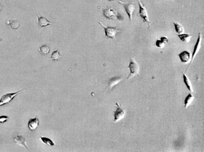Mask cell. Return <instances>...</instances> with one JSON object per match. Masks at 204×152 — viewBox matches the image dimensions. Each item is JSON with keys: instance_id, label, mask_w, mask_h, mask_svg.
<instances>
[{"instance_id": "6da1fadb", "label": "cell", "mask_w": 204, "mask_h": 152, "mask_svg": "<svg viewBox=\"0 0 204 152\" xmlns=\"http://www.w3.org/2000/svg\"><path fill=\"white\" fill-rule=\"evenodd\" d=\"M138 3L139 7V16L143 19L144 23H147L148 25V28L150 29L152 23L150 22L147 11L145 6L141 3L140 1L138 0Z\"/></svg>"}, {"instance_id": "7a4b0ae2", "label": "cell", "mask_w": 204, "mask_h": 152, "mask_svg": "<svg viewBox=\"0 0 204 152\" xmlns=\"http://www.w3.org/2000/svg\"><path fill=\"white\" fill-rule=\"evenodd\" d=\"M119 3L124 6L130 20L132 21V15L135 9V4L132 2L122 1H119Z\"/></svg>"}, {"instance_id": "3957f363", "label": "cell", "mask_w": 204, "mask_h": 152, "mask_svg": "<svg viewBox=\"0 0 204 152\" xmlns=\"http://www.w3.org/2000/svg\"><path fill=\"white\" fill-rule=\"evenodd\" d=\"M25 89H23L15 93H8L2 96L0 99V107L9 103L19 93H21Z\"/></svg>"}, {"instance_id": "277c9868", "label": "cell", "mask_w": 204, "mask_h": 152, "mask_svg": "<svg viewBox=\"0 0 204 152\" xmlns=\"http://www.w3.org/2000/svg\"><path fill=\"white\" fill-rule=\"evenodd\" d=\"M128 68H129L130 72L129 75L128 76L127 79H129L130 78L134 77L136 75H139L140 69L138 63L133 58H131L129 63V65Z\"/></svg>"}, {"instance_id": "5b68a950", "label": "cell", "mask_w": 204, "mask_h": 152, "mask_svg": "<svg viewBox=\"0 0 204 152\" xmlns=\"http://www.w3.org/2000/svg\"><path fill=\"white\" fill-rule=\"evenodd\" d=\"M99 23L104 28L105 35L107 37L112 39H116V36L118 33L120 32V31L116 27H107L101 22H99Z\"/></svg>"}, {"instance_id": "8992f818", "label": "cell", "mask_w": 204, "mask_h": 152, "mask_svg": "<svg viewBox=\"0 0 204 152\" xmlns=\"http://www.w3.org/2000/svg\"><path fill=\"white\" fill-rule=\"evenodd\" d=\"M104 15L106 18L109 19H120V15L112 7L108 6L103 9Z\"/></svg>"}, {"instance_id": "52a82bcc", "label": "cell", "mask_w": 204, "mask_h": 152, "mask_svg": "<svg viewBox=\"0 0 204 152\" xmlns=\"http://www.w3.org/2000/svg\"><path fill=\"white\" fill-rule=\"evenodd\" d=\"M202 40V38L201 33H198L197 42H196V45H195V46H194L192 54L191 59L190 63L189 66H188V68H187V69H188L192 63L193 62V61L194 60V58H195L196 56H197V54L198 53V52L200 50V47H201Z\"/></svg>"}, {"instance_id": "ba28073f", "label": "cell", "mask_w": 204, "mask_h": 152, "mask_svg": "<svg viewBox=\"0 0 204 152\" xmlns=\"http://www.w3.org/2000/svg\"><path fill=\"white\" fill-rule=\"evenodd\" d=\"M116 109L114 112V122H117L121 121L122 119L124 118L125 115V111L119 103H116Z\"/></svg>"}, {"instance_id": "9c48e42d", "label": "cell", "mask_w": 204, "mask_h": 152, "mask_svg": "<svg viewBox=\"0 0 204 152\" xmlns=\"http://www.w3.org/2000/svg\"><path fill=\"white\" fill-rule=\"evenodd\" d=\"M179 57L181 61L184 63H187L191 58V55L189 52L187 50L184 51L178 54Z\"/></svg>"}, {"instance_id": "30bf717a", "label": "cell", "mask_w": 204, "mask_h": 152, "mask_svg": "<svg viewBox=\"0 0 204 152\" xmlns=\"http://www.w3.org/2000/svg\"><path fill=\"white\" fill-rule=\"evenodd\" d=\"M39 121L37 117L31 119L28 122V126L31 131H34L37 129L39 126Z\"/></svg>"}, {"instance_id": "8fae6325", "label": "cell", "mask_w": 204, "mask_h": 152, "mask_svg": "<svg viewBox=\"0 0 204 152\" xmlns=\"http://www.w3.org/2000/svg\"><path fill=\"white\" fill-rule=\"evenodd\" d=\"M14 139L16 144L21 146H24L26 149L28 150L26 144V140L25 137H23L22 135H16L14 137Z\"/></svg>"}, {"instance_id": "7c38bea8", "label": "cell", "mask_w": 204, "mask_h": 152, "mask_svg": "<svg viewBox=\"0 0 204 152\" xmlns=\"http://www.w3.org/2000/svg\"><path fill=\"white\" fill-rule=\"evenodd\" d=\"M38 18V25L40 27H44L50 25H54V24L47 20V19L43 17H40L38 14H37Z\"/></svg>"}, {"instance_id": "4fadbf2b", "label": "cell", "mask_w": 204, "mask_h": 152, "mask_svg": "<svg viewBox=\"0 0 204 152\" xmlns=\"http://www.w3.org/2000/svg\"><path fill=\"white\" fill-rule=\"evenodd\" d=\"M122 80V77L119 76H115L111 78L108 82V84L110 87L112 88Z\"/></svg>"}, {"instance_id": "5bb4252c", "label": "cell", "mask_w": 204, "mask_h": 152, "mask_svg": "<svg viewBox=\"0 0 204 152\" xmlns=\"http://www.w3.org/2000/svg\"><path fill=\"white\" fill-rule=\"evenodd\" d=\"M183 79H184V82L185 84H186V87H187V89L189 90L190 92H193V89L192 87V84L190 80L189 79L187 76L185 74L183 73Z\"/></svg>"}, {"instance_id": "9a60e30c", "label": "cell", "mask_w": 204, "mask_h": 152, "mask_svg": "<svg viewBox=\"0 0 204 152\" xmlns=\"http://www.w3.org/2000/svg\"><path fill=\"white\" fill-rule=\"evenodd\" d=\"M194 99V96L191 93H190L186 97L184 101V107L185 108H187L189 106L191 103H192Z\"/></svg>"}, {"instance_id": "2e32d148", "label": "cell", "mask_w": 204, "mask_h": 152, "mask_svg": "<svg viewBox=\"0 0 204 152\" xmlns=\"http://www.w3.org/2000/svg\"><path fill=\"white\" fill-rule=\"evenodd\" d=\"M178 37L183 42L188 43L190 41L192 36L188 34H179Z\"/></svg>"}, {"instance_id": "e0dca14e", "label": "cell", "mask_w": 204, "mask_h": 152, "mask_svg": "<svg viewBox=\"0 0 204 152\" xmlns=\"http://www.w3.org/2000/svg\"><path fill=\"white\" fill-rule=\"evenodd\" d=\"M175 29L176 32L179 34L183 33L184 31V27L182 25L177 22H173Z\"/></svg>"}, {"instance_id": "ac0fdd59", "label": "cell", "mask_w": 204, "mask_h": 152, "mask_svg": "<svg viewBox=\"0 0 204 152\" xmlns=\"http://www.w3.org/2000/svg\"><path fill=\"white\" fill-rule=\"evenodd\" d=\"M40 139L42 142L46 145L51 146H54L55 145L54 143L50 139L46 137H41Z\"/></svg>"}, {"instance_id": "d6986e66", "label": "cell", "mask_w": 204, "mask_h": 152, "mask_svg": "<svg viewBox=\"0 0 204 152\" xmlns=\"http://www.w3.org/2000/svg\"><path fill=\"white\" fill-rule=\"evenodd\" d=\"M40 52L44 55H46L50 51V48L47 45H43L40 48Z\"/></svg>"}, {"instance_id": "ffe728a7", "label": "cell", "mask_w": 204, "mask_h": 152, "mask_svg": "<svg viewBox=\"0 0 204 152\" xmlns=\"http://www.w3.org/2000/svg\"><path fill=\"white\" fill-rule=\"evenodd\" d=\"M61 57L60 54H59V50H57L54 52L52 54L51 57V58L52 60L58 61L60 59Z\"/></svg>"}, {"instance_id": "44dd1931", "label": "cell", "mask_w": 204, "mask_h": 152, "mask_svg": "<svg viewBox=\"0 0 204 152\" xmlns=\"http://www.w3.org/2000/svg\"><path fill=\"white\" fill-rule=\"evenodd\" d=\"M10 25L12 28L16 29L19 27L20 23L17 20H11L10 21Z\"/></svg>"}, {"instance_id": "7402d4cb", "label": "cell", "mask_w": 204, "mask_h": 152, "mask_svg": "<svg viewBox=\"0 0 204 152\" xmlns=\"http://www.w3.org/2000/svg\"><path fill=\"white\" fill-rule=\"evenodd\" d=\"M155 45L157 48H162L165 47V44L162 42L160 40H157L155 43Z\"/></svg>"}, {"instance_id": "603a6c76", "label": "cell", "mask_w": 204, "mask_h": 152, "mask_svg": "<svg viewBox=\"0 0 204 152\" xmlns=\"http://www.w3.org/2000/svg\"><path fill=\"white\" fill-rule=\"evenodd\" d=\"M8 119V116H6L3 115L0 116V123H6Z\"/></svg>"}, {"instance_id": "cb8c5ba5", "label": "cell", "mask_w": 204, "mask_h": 152, "mask_svg": "<svg viewBox=\"0 0 204 152\" xmlns=\"http://www.w3.org/2000/svg\"><path fill=\"white\" fill-rule=\"evenodd\" d=\"M160 40L164 44H167L168 42V39L167 37H161L160 38Z\"/></svg>"}, {"instance_id": "d4e9b609", "label": "cell", "mask_w": 204, "mask_h": 152, "mask_svg": "<svg viewBox=\"0 0 204 152\" xmlns=\"http://www.w3.org/2000/svg\"><path fill=\"white\" fill-rule=\"evenodd\" d=\"M2 6L1 4H0V11H1V10H2Z\"/></svg>"}, {"instance_id": "484cf974", "label": "cell", "mask_w": 204, "mask_h": 152, "mask_svg": "<svg viewBox=\"0 0 204 152\" xmlns=\"http://www.w3.org/2000/svg\"><path fill=\"white\" fill-rule=\"evenodd\" d=\"M108 1H114V0H108Z\"/></svg>"}]
</instances>
